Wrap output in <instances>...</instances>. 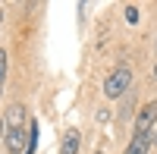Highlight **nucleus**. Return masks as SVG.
Masks as SVG:
<instances>
[{"instance_id":"nucleus-7","label":"nucleus","mask_w":157,"mask_h":154,"mask_svg":"<svg viewBox=\"0 0 157 154\" xmlns=\"http://www.w3.org/2000/svg\"><path fill=\"white\" fill-rule=\"evenodd\" d=\"M3 75H6V54L0 50V82H3Z\"/></svg>"},{"instance_id":"nucleus-3","label":"nucleus","mask_w":157,"mask_h":154,"mask_svg":"<svg viewBox=\"0 0 157 154\" xmlns=\"http://www.w3.org/2000/svg\"><path fill=\"white\" fill-rule=\"evenodd\" d=\"M154 120H157V104H145V107H141V113H138V120H135V132H138V135L148 132Z\"/></svg>"},{"instance_id":"nucleus-1","label":"nucleus","mask_w":157,"mask_h":154,"mask_svg":"<svg viewBox=\"0 0 157 154\" xmlns=\"http://www.w3.org/2000/svg\"><path fill=\"white\" fill-rule=\"evenodd\" d=\"M129 82H132V72H129L126 66L113 69V72L107 75V82H104V94H107V98H120L126 88H129Z\"/></svg>"},{"instance_id":"nucleus-2","label":"nucleus","mask_w":157,"mask_h":154,"mask_svg":"<svg viewBox=\"0 0 157 154\" xmlns=\"http://www.w3.org/2000/svg\"><path fill=\"white\" fill-rule=\"evenodd\" d=\"M6 151L10 154L29 151V132H25L22 126H10V129H6Z\"/></svg>"},{"instance_id":"nucleus-11","label":"nucleus","mask_w":157,"mask_h":154,"mask_svg":"<svg viewBox=\"0 0 157 154\" xmlns=\"http://www.w3.org/2000/svg\"><path fill=\"white\" fill-rule=\"evenodd\" d=\"M154 72H157V69H154Z\"/></svg>"},{"instance_id":"nucleus-4","label":"nucleus","mask_w":157,"mask_h":154,"mask_svg":"<svg viewBox=\"0 0 157 154\" xmlns=\"http://www.w3.org/2000/svg\"><path fill=\"white\" fill-rule=\"evenodd\" d=\"M148 148H151V135L148 132H135V138L129 142V148H126V154H148Z\"/></svg>"},{"instance_id":"nucleus-10","label":"nucleus","mask_w":157,"mask_h":154,"mask_svg":"<svg viewBox=\"0 0 157 154\" xmlns=\"http://www.w3.org/2000/svg\"><path fill=\"white\" fill-rule=\"evenodd\" d=\"M154 142H157V135H154Z\"/></svg>"},{"instance_id":"nucleus-8","label":"nucleus","mask_w":157,"mask_h":154,"mask_svg":"<svg viewBox=\"0 0 157 154\" xmlns=\"http://www.w3.org/2000/svg\"><path fill=\"white\" fill-rule=\"evenodd\" d=\"M126 19H129V22H138V10L129 6V10H126Z\"/></svg>"},{"instance_id":"nucleus-5","label":"nucleus","mask_w":157,"mask_h":154,"mask_svg":"<svg viewBox=\"0 0 157 154\" xmlns=\"http://www.w3.org/2000/svg\"><path fill=\"white\" fill-rule=\"evenodd\" d=\"M6 123H10V126H25V107L13 104V107L6 110Z\"/></svg>"},{"instance_id":"nucleus-9","label":"nucleus","mask_w":157,"mask_h":154,"mask_svg":"<svg viewBox=\"0 0 157 154\" xmlns=\"http://www.w3.org/2000/svg\"><path fill=\"white\" fill-rule=\"evenodd\" d=\"M0 132H3V120H0Z\"/></svg>"},{"instance_id":"nucleus-6","label":"nucleus","mask_w":157,"mask_h":154,"mask_svg":"<svg viewBox=\"0 0 157 154\" xmlns=\"http://www.w3.org/2000/svg\"><path fill=\"white\" fill-rule=\"evenodd\" d=\"M75 151H78V132L72 129V132H66V142H63L60 154H75Z\"/></svg>"}]
</instances>
